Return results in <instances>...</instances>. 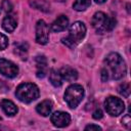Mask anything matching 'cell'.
Listing matches in <instances>:
<instances>
[{"mask_svg":"<svg viewBox=\"0 0 131 131\" xmlns=\"http://www.w3.org/2000/svg\"><path fill=\"white\" fill-rule=\"evenodd\" d=\"M104 68L101 70V80L103 82L108 79L119 80L126 75V64L122 56L117 52L107 54L104 59Z\"/></svg>","mask_w":131,"mask_h":131,"instance_id":"obj_1","label":"cell"},{"mask_svg":"<svg viewBox=\"0 0 131 131\" xmlns=\"http://www.w3.org/2000/svg\"><path fill=\"white\" fill-rule=\"evenodd\" d=\"M86 35V27L82 21H75L69 31V36L62 39V43L70 48H74L79 44Z\"/></svg>","mask_w":131,"mask_h":131,"instance_id":"obj_2","label":"cell"},{"mask_svg":"<svg viewBox=\"0 0 131 131\" xmlns=\"http://www.w3.org/2000/svg\"><path fill=\"white\" fill-rule=\"evenodd\" d=\"M92 27L98 34H104L106 32L112 31L116 26V19L114 17H110L104 12L98 11L94 13L91 19Z\"/></svg>","mask_w":131,"mask_h":131,"instance_id":"obj_3","label":"cell"},{"mask_svg":"<svg viewBox=\"0 0 131 131\" xmlns=\"http://www.w3.org/2000/svg\"><path fill=\"white\" fill-rule=\"evenodd\" d=\"M39 88L33 83H23L18 85L15 91V95L21 102L30 103L39 97Z\"/></svg>","mask_w":131,"mask_h":131,"instance_id":"obj_4","label":"cell"},{"mask_svg":"<svg viewBox=\"0 0 131 131\" xmlns=\"http://www.w3.org/2000/svg\"><path fill=\"white\" fill-rule=\"evenodd\" d=\"M84 97V89L79 84L69 86L64 92V100L71 108H76Z\"/></svg>","mask_w":131,"mask_h":131,"instance_id":"obj_5","label":"cell"},{"mask_svg":"<svg viewBox=\"0 0 131 131\" xmlns=\"http://www.w3.org/2000/svg\"><path fill=\"white\" fill-rule=\"evenodd\" d=\"M104 107L108 115L117 117L124 112L125 103L121 98H118L116 96H110L104 101Z\"/></svg>","mask_w":131,"mask_h":131,"instance_id":"obj_6","label":"cell"},{"mask_svg":"<svg viewBox=\"0 0 131 131\" xmlns=\"http://www.w3.org/2000/svg\"><path fill=\"white\" fill-rule=\"evenodd\" d=\"M49 40V28L47 24L40 19L36 24V42L41 45H45Z\"/></svg>","mask_w":131,"mask_h":131,"instance_id":"obj_7","label":"cell"},{"mask_svg":"<svg viewBox=\"0 0 131 131\" xmlns=\"http://www.w3.org/2000/svg\"><path fill=\"white\" fill-rule=\"evenodd\" d=\"M0 74L7 78H14L18 74V68L13 62L4 58H0Z\"/></svg>","mask_w":131,"mask_h":131,"instance_id":"obj_8","label":"cell"},{"mask_svg":"<svg viewBox=\"0 0 131 131\" xmlns=\"http://www.w3.org/2000/svg\"><path fill=\"white\" fill-rule=\"evenodd\" d=\"M51 123L58 128L67 127L71 123V116L66 112H54L50 117Z\"/></svg>","mask_w":131,"mask_h":131,"instance_id":"obj_9","label":"cell"},{"mask_svg":"<svg viewBox=\"0 0 131 131\" xmlns=\"http://www.w3.org/2000/svg\"><path fill=\"white\" fill-rule=\"evenodd\" d=\"M59 74H60L61 78L66 81H68V82H74L78 78L77 71L75 69L71 68V67H68V66L61 68L60 71H59Z\"/></svg>","mask_w":131,"mask_h":131,"instance_id":"obj_10","label":"cell"},{"mask_svg":"<svg viewBox=\"0 0 131 131\" xmlns=\"http://www.w3.org/2000/svg\"><path fill=\"white\" fill-rule=\"evenodd\" d=\"M69 26V18L66 15H59L51 25V30L53 32H62Z\"/></svg>","mask_w":131,"mask_h":131,"instance_id":"obj_11","label":"cell"},{"mask_svg":"<svg viewBox=\"0 0 131 131\" xmlns=\"http://www.w3.org/2000/svg\"><path fill=\"white\" fill-rule=\"evenodd\" d=\"M36 64H37V77L44 78L47 74V60L45 56L39 55L36 57Z\"/></svg>","mask_w":131,"mask_h":131,"instance_id":"obj_12","label":"cell"},{"mask_svg":"<svg viewBox=\"0 0 131 131\" xmlns=\"http://www.w3.org/2000/svg\"><path fill=\"white\" fill-rule=\"evenodd\" d=\"M36 111L38 114H40L43 117H47L50 115L51 111H52V102L49 99H45L43 101H41L37 106H36Z\"/></svg>","mask_w":131,"mask_h":131,"instance_id":"obj_13","label":"cell"},{"mask_svg":"<svg viewBox=\"0 0 131 131\" xmlns=\"http://www.w3.org/2000/svg\"><path fill=\"white\" fill-rule=\"evenodd\" d=\"M0 105H1V108L3 110V112L7 116H14L17 113V107L11 100L2 99L0 102Z\"/></svg>","mask_w":131,"mask_h":131,"instance_id":"obj_14","label":"cell"},{"mask_svg":"<svg viewBox=\"0 0 131 131\" xmlns=\"http://www.w3.org/2000/svg\"><path fill=\"white\" fill-rule=\"evenodd\" d=\"M2 28L6 32H13L16 28V20L11 15H7L2 20Z\"/></svg>","mask_w":131,"mask_h":131,"instance_id":"obj_15","label":"cell"},{"mask_svg":"<svg viewBox=\"0 0 131 131\" xmlns=\"http://www.w3.org/2000/svg\"><path fill=\"white\" fill-rule=\"evenodd\" d=\"M49 81L54 87H59L62 84V78L59 74V72L55 70H51L49 74Z\"/></svg>","mask_w":131,"mask_h":131,"instance_id":"obj_16","label":"cell"},{"mask_svg":"<svg viewBox=\"0 0 131 131\" xmlns=\"http://www.w3.org/2000/svg\"><path fill=\"white\" fill-rule=\"evenodd\" d=\"M91 4V0H75L73 7L77 11H84Z\"/></svg>","mask_w":131,"mask_h":131,"instance_id":"obj_17","label":"cell"},{"mask_svg":"<svg viewBox=\"0 0 131 131\" xmlns=\"http://www.w3.org/2000/svg\"><path fill=\"white\" fill-rule=\"evenodd\" d=\"M31 4L39 10H42V11H45V12L49 10V4L45 0H37L35 2H31Z\"/></svg>","mask_w":131,"mask_h":131,"instance_id":"obj_18","label":"cell"},{"mask_svg":"<svg viewBox=\"0 0 131 131\" xmlns=\"http://www.w3.org/2000/svg\"><path fill=\"white\" fill-rule=\"evenodd\" d=\"M118 92L123 95L124 97H128L130 94V84L129 83H123L119 86L118 88Z\"/></svg>","mask_w":131,"mask_h":131,"instance_id":"obj_19","label":"cell"},{"mask_svg":"<svg viewBox=\"0 0 131 131\" xmlns=\"http://www.w3.org/2000/svg\"><path fill=\"white\" fill-rule=\"evenodd\" d=\"M15 46V48H14V51H15V53L17 54V55H19L21 58H25L24 57V55H26L27 54V45H25V44H15L14 45Z\"/></svg>","mask_w":131,"mask_h":131,"instance_id":"obj_20","label":"cell"},{"mask_svg":"<svg viewBox=\"0 0 131 131\" xmlns=\"http://www.w3.org/2000/svg\"><path fill=\"white\" fill-rule=\"evenodd\" d=\"M8 46V38L0 33V50H4Z\"/></svg>","mask_w":131,"mask_h":131,"instance_id":"obj_21","label":"cell"},{"mask_svg":"<svg viewBox=\"0 0 131 131\" xmlns=\"http://www.w3.org/2000/svg\"><path fill=\"white\" fill-rule=\"evenodd\" d=\"M2 8L4 9V11L10 12L12 10V4L8 0H3V2H2Z\"/></svg>","mask_w":131,"mask_h":131,"instance_id":"obj_22","label":"cell"},{"mask_svg":"<svg viewBox=\"0 0 131 131\" xmlns=\"http://www.w3.org/2000/svg\"><path fill=\"white\" fill-rule=\"evenodd\" d=\"M122 124H123L126 128H130V126H131V119H130V115H129V114H127V115H125V116L123 117V119H122Z\"/></svg>","mask_w":131,"mask_h":131,"instance_id":"obj_23","label":"cell"},{"mask_svg":"<svg viewBox=\"0 0 131 131\" xmlns=\"http://www.w3.org/2000/svg\"><path fill=\"white\" fill-rule=\"evenodd\" d=\"M92 117H93V119H95V120H100V119L103 117V114H102L101 110L97 108L96 111H94V113H93Z\"/></svg>","mask_w":131,"mask_h":131,"instance_id":"obj_24","label":"cell"},{"mask_svg":"<svg viewBox=\"0 0 131 131\" xmlns=\"http://www.w3.org/2000/svg\"><path fill=\"white\" fill-rule=\"evenodd\" d=\"M85 130H101V128H100L98 125H93V124H91V125L86 126V127H85Z\"/></svg>","mask_w":131,"mask_h":131,"instance_id":"obj_25","label":"cell"},{"mask_svg":"<svg viewBox=\"0 0 131 131\" xmlns=\"http://www.w3.org/2000/svg\"><path fill=\"white\" fill-rule=\"evenodd\" d=\"M96 3H98V4H102V3H104L106 0H94Z\"/></svg>","mask_w":131,"mask_h":131,"instance_id":"obj_26","label":"cell"}]
</instances>
